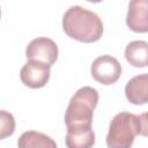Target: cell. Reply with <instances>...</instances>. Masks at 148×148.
Instances as JSON below:
<instances>
[{
    "label": "cell",
    "instance_id": "6da1fadb",
    "mask_svg": "<svg viewBox=\"0 0 148 148\" xmlns=\"http://www.w3.org/2000/svg\"><path fill=\"white\" fill-rule=\"evenodd\" d=\"M62 29L68 37L81 43L97 42L103 35V23L98 15L81 6H72L65 12Z\"/></svg>",
    "mask_w": 148,
    "mask_h": 148
},
{
    "label": "cell",
    "instance_id": "7a4b0ae2",
    "mask_svg": "<svg viewBox=\"0 0 148 148\" xmlns=\"http://www.w3.org/2000/svg\"><path fill=\"white\" fill-rule=\"evenodd\" d=\"M98 103V92L92 87L80 88L71 98L65 112L66 127L91 126L92 113Z\"/></svg>",
    "mask_w": 148,
    "mask_h": 148
},
{
    "label": "cell",
    "instance_id": "3957f363",
    "mask_svg": "<svg viewBox=\"0 0 148 148\" xmlns=\"http://www.w3.org/2000/svg\"><path fill=\"white\" fill-rule=\"evenodd\" d=\"M140 117L130 112L117 113L109 126L106 135V146L109 148H128L134 139L140 134Z\"/></svg>",
    "mask_w": 148,
    "mask_h": 148
},
{
    "label": "cell",
    "instance_id": "277c9868",
    "mask_svg": "<svg viewBox=\"0 0 148 148\" xmlns=\"http://www.w3.org/2000/svg\"><path fill=\"white\" fill-rule=\"evenodd\" d=\"M90 73L94 80L97 82L109 86L118 81L121 75V66L119 61L109 56L104 54L96 58L90 67Z\"/></svg>",
    "mask_w": 148,
    "mask_h": 148
},
{
    "label": "cell",
    "instance_id": "5b68a950",
    "mask_svg": "<svg viewBox=\"0 0 148 148\" xmlns=\"http://www.w3.org/2000/svg\"><path fill=\"white\" fill-rule=\"evenodd\" d=\"M50 65L29 59L20 72V79L22 83L31 89H38L44 87L50 80Z\"/></svg>",
    "mask_w": 148,
    "mask_h": 148
},
{
    "label": "cell",
    "instance_id": "8992f818",
    "mask_svg": "<svg viewBox=\"0 0 148 148\" xmlns=\"http://www.w3.org/2000/svg\"><path fill=\"white\" fill-rule=\"evenodd\" d=\"M58 53L59 51L56 42L47 37H37L32 39L25 49L27 59H35L50 66L57 61Z\"/></svg>",
    "mask_w": 148,
    "mask_h": 148
},
{
    "label": "cell",
    "instance_id": "52a82bcc",
    "mask_svg": "<svg viewBox=\"0 0 148 148\" xmlns=\"http://www.w3.org/2000/svg\"><path fill=\"white\" fill-rule=\"evenodd\" d=\"M126 24L134 32H148V0L130 1Z\"/></svg>",
    "mask_w": 148,
    "mask_h": 148
},
{
    "label": "cell",
    "instance_id": "ba28073f",
    "mask_svg": "<svg viewBox=\"0 0 148 148\" xmlns=\"http://www.w3.org/2000/svg\"><path fill=\"white\" fill-rule=\"evenodd\" d=\"M125 96L134 105L148 103V73L132 77L125 87Z\"/></svg>",
    "mask_w": 148,
    "mask_h": 148
},
{
    "label": "cell",
    "instance_id": "9c48e42d",
    "mask_svg": "<svg viewBox=\"0 0 148 148\" xmlns=\"http://www.w3.org/2000/svg\"><path fill=\"white\" fill-rule=\"evenodd\" d=\"M65 143L68 148H89L95 143V133L91 126L68 127Z\"/></svg>",
    "mask_w": 148,
    "mask_h": 148
},
{
    "label": "cell",
    "instance_id": "30bf717a",
    "mask_svg": "<svg viewBox=\"0 0 148 148\" xmlns=\"http://www.w3.org/2000/svg\"><path fill=\"white\" fill-rule=\"evenodd\" d=\"M125 58L133 67L148 66V42L133 40L126 45Z\"/></svg>",
    "mask_w": 148,
    "mask_h": 148
},
{
    "label": "cell",
    "instance_id": "8fae6325",
    "mask_svg": "<svg viewBox=\"0 0 148 148\" xmlns=\"http://www.w3.org/2000/svg\"><path fill=\"white\" fill-rule=\"evenodd\" d=\"M17 146L20 148H30V147L56 148L57 143L46 134L36 131H28L21 134V136L17 140Z\"/></svg>",
    "mask_w": 148,
    "mask_h": 148
},
{
    "label": "cell",
    "instance_id": "7c38bea8",
    "mask_svg": "<svg viewBox=\"0 0 148 148\" xmlns=\"http://www.w3.org/2000/svg\"><path fill=\"white\" fill-rule=\"evenodd\" d=\"M15 130V119L12 113L6 110L0 111V139L3 140L10 136Z\"/></svg>",
    "mask_w": 148,
    "mask_h": 148
},
{
    "label": "cell",
    "instance_id": "4fadbf2b",
    "mask_svg": "<svg viewBox=\"0 0 148 148\" xmlns=\"http://www.w3.org/2000/svg\"><path fill=\"white\" fill-rule=\"evenodd\" d=\"M140 124H141L140 135L148 138V112H145L140 116Z\"/></svg>",
    "mask_w": 148,
    "mask_h": 148
},
{
    "label": "cell",
    "instance_id": "5bb4252c",
    "mask_svg": "<svg viewBox=\"0 0 148 148\" xmlns=\"http://www.w3.org/2000/svg\"><path fill=\"white\" fill-rule=\"evenodd\" d=\"M88 2H92V3H97V2H101V1H103V0H87Z\"/></svg>",
    "mask_w": 148,
    "mask_h": 148
}]
</instances>
